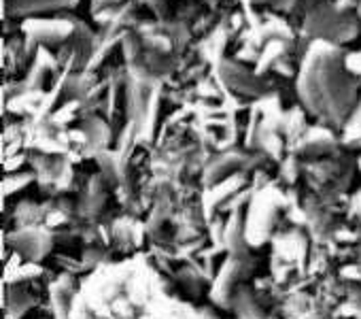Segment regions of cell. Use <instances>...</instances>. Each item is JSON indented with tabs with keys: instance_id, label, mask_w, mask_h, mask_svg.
I'll list each match as a JSON object with an SVG mask.
<instances>
[{
	"instance_id": "3",
	"label": "cell",
	"mask_w": 361,
	"mask_h": 319,
	"mask_svg": "<svg viewBox=\"0 0 361 319\" xmlns=\"http://www.w3.org/2000/svg\"><path fill=\"white\" fill-rule=\"evenodd\" d=\"M16 251H20L26 260L39 262L51 251V236L45 228H22L7 236Z\"/></svg>"
},
{
	"instance_id": "14",
	"label": "cell",
	"mask_w": 361,
	"mask_h": 319,
	"mask_svg": "<svg viewBox=\"0 0 361 319\" xmlns=\"http://www.w3.org/2000/svg\"><path fill=\"white\" fill-rule=\"evenodd\" d=\"M262 145L266 147V151L270 153V155H274V157H281V140H279V136L274 134V132H268L264 138H262Z\"/></svg>"
},
{
	"instance_id": "7",
	"label": "cell",
	"mask_w": 361,
	"mask_h": 319,
	"mask_svg": "<svg viewBox=\"0 0 361 319\" xmlns=\"http://www.w3.org/2000/svg\"><path fill=\"white\" fill-rule=\"evenodd\" d=\"M224 243L226 247L232 251V255H247V232H245V224L243 219L234 213L230 217V222L226 224V230H224Z\"/></svg>"
},
{
	"instance_id": "11",
	"label": "cell",
	"mask_w": 361,
	"mask_h": 319,
	"mask_svg": "<svg viewBox=\"0 0 361 319\" xmlns=\"http://www.w3.org/2000/svg\"><path fill=\"white\" fill-rule=\"evenodd\" d=\"M331 149V138L327 132H310L302 140V151L304 153H325Z\"/></svg>"
},
{
	"instance_id": "13",
	"label": "cell",
	"mask_w": 361,
	"mask_h": 319,
	"mask_svg": "<svg viewBox=\"0 0 361 319\" xmlns=\"http://www.w3.org/2000/svg\"><path fill=\"white\" fill-rule=\"evenodd\" d=\"M30 181H32V175H16V177H7V179H5V194H7V196H11L16 190L26 188Z\"/></svg>"
},
{
	"instance_id": "9",
	"label": "cell",
	"mask_w": 361,
	"mask_h": 319,
	"mask_svg": "<svg viewBox=\"0 0 361 319\" xmlns=\"http://www.w3.org/2000/svg\"><path fill=\"white\" fill-rule=\"evenodd\" d=\"M75 0H16V11L18 13H37V11H49L56 7L73 5Z\"/></svg>"
},
{
	"instance_id": "6",
	"label": "cell",
	"mask_w": 361,
	"mask_h": 319,
	"mask_svg": "<svg viewBox=\"0 0 361 319\" xmlns=\"http://www.w3.org/2000/svg\"><path fill=\"white\" fill-rule=\"evenodd\" d=\"M28 32L43 45H51V43L56 45L71 35V24H66V22H35L28 26Z\"/></svg>"
},
{
	"instance_id": "12",
	"label": "cell",
	"mask_w": 361,
	"mask_h": 319,
	"mask_svg": "<svg viewBox=\"0 0 361 319\" xmlns=\"http://www.w3.org/2000/svg\"><path fill=\"white\" fill-rule=\"evenodd\" d=\"M54 313L56 319H68V289L62 285L54 287Z\"/></svg>"
},
{
	"instance_id": "2",
	"label": "cell",
	"mask_w": 361,
	"mask_h": 319,
	"mask_svg": "<svg viewBox=\"0 0 361 319\" xmlns=\"http://www.w3.org/2000/svg\"><path fill=\"white\" fill-rule=\"evenodd\" d=\"M276 196L279 194H270V190L259 192V194L253 196L251 211H249V217L245 222V232H247L249 243L262 245L268 239V234L272 230V224L276 219V213H279Z\"/></svg>"
},
{
	"instance_id": "10",
	"label": "cell",
	"mask_w": 361,
	"mask_h": 319,
	"mask_svg": "<svg viewBox=\"0 0 361 319\" xmlns=\"http://www.w3.org/2000/svg\"><path fill=\"white\" fill-rule=\"evenodd\" d=\"M238 167H240V155L228 153V155H224V160L219 157V160H215V162L209 167L207 177H209V181H219V177H226L228 173L236 171Z\"/></svg>"
},
{
	"instance_id": "8",
	"label": "cell",
	"mask_w": 361,
	"mask_h": 319,
	"mask_svg": "<svg viewBox=\"0 0 361 319\" xmlns=\"http://www.w3.org/2000/svg\"><path fill=\"white\" fill-rule=\"evenodd\" d=\"M234 306L240 315V319H268V315L259 308V304L255 302L253 294L247 287H240L234 296Z\"/></svg>"
},
{
	"instance_id": "5",
	"label": "cell",
	"mask_w": 361,
	"mask_h": 319,
	"mask_svg": "<svg viewBox=\"0 0 361 319\" xmlns=\"http://www.w3.org/2000/svg\"><path fill=\"white\" fill-rule=\"evenodd\" d=\"M221 71H224V81L232 90L240 92L243 96H262L264 90H266V83L257 75L249 73L247 68H243L238 64L224 62L221 64Z\"/></svg>"
},
{
	"instance_id": "4",
	"label": "cell",
	"mask_w": 361,
	"mask_h": 319,
	"mask_svg": "<svg viewBox=\"0 0 361 319\" xmlns=\"http://www.w3.org/2000/svg\"><path fill=\"white\" fill-rule=\"evenodd\" d=\"M245 272H247L245 270V255L243 258L240 255H232L226 262V266L219 270L217 281L213 285V298H215V302H221L224 306H228L230 304V298L234 296V285H236V281Z\"/></svg>"
},
{
	"instance_id": "1",
	"label": "cell",
	"mask_w": 361,
	"mask_h": 319,
	"mask_svg": "<svg viewBox=\"0 0 361 319\" xmlns=\"http://www.w3.org/2000/svg\"><path fill=\"white\" fill-rule=\"evenodd\" d=\"M300 94L312 113H325L334 121L346 113L348 83L342 79L338 60L329 58V52L312 54L300 79Z\"/></svg>"
}]
</instances>
